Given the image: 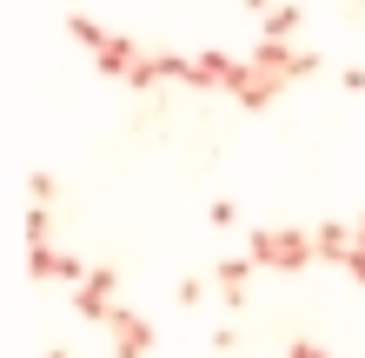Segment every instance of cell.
I'll use <instances>...</instances> for the list:
<instances>
[{
  "label": "cell",
  "instance_id": "6da1fadb",
  "mask_svg": "<svg viewBox=\"0 0 365 358\" xmlns=\"http://www.w3.org/2000/svg\"><path fill=\"white\" fill-rule=\"evenodd\" d=\"M246 252L259 265H272V272H306V265H319L312 226H252V233H246Z\"/></svg>",
  "mask_w": 365,
  "mask_h": 358
},
{
  "label": "cell",
  "instance_id": "7a4b0ae2",
  "mask_svg": "<svg viewBox=\"0 0 365 358\" xmlns=\"http://www.w3.org/2000/svg\"><path fill=\"white\" fill-rule=\"evenodd\" d=\"M120 312V265H93L87 279L73 285V319H87V325H106Z\"/></svg>",
  "mask_w": 365,
  "mask_h": 358
},
{
  "label": "cell",
  "instance_id": "3957f363",
  "mask_svg": "<svg viewBox=\"0 0 365 358\" xmlns=\"http://www.w3.org/2000/svg\"><path fill=\"white\" fill-rule=\"evenodd\" d=\"M246 60H252V67H259V73H272L279 87H292V80H312L319 67H326V60H319V53H299L292 40H259V47H252Z\"/></svg>",
  "mask_w": 365,
  "mask_h": 358
},
{
  "label": "cell",
  "instance_id": "277c9868",
  "mask_svg": "<svg viewBox=\"0 0 365 358\" xmlns=\"http://www.w3.org/2000/svg\"><path fill=\"white\" fill-rule=\"evenodd\" d=\"M226 93L240 100V113H272V107H279V93H286V87H279L272 73H259L252 60H232V73H226Z\"/></svg>",
  "mask_w": 365,
  "mask_h": 358
},
{
  "label": "cell",
  "instance_id": "5b68a950",
  "mask_svg": "<svg viewBox=\"0 0 365 358\" xmlns=\"http://www.w3.org/2000/svg\"><path fill=\"white\" fill-rule=\"evenodd\" d=\"M93 265H80V252H60L53 239L47 246H27V279H40V285H80Z\"/></svg>",
  "mask_w": 365,
  "mask_h": 358
},
{
  "label": "cell",
  "instance_id": "8992f818",
  "mask_svg": "<svg viewBox=\"0 0 365 358\" xmlns=\"http://www.w3.org/2000/svg\"><path fill=\"white\" fill-rule=\"evenodd\" d=\"M106 339H113V358H146L153 352V319L133 305H120L113 319H106Z\"/></svg>",
  "mask_w": 365,
  "mask_h": 358
},
{
  "label": "cell",
  "instance_id": "52a82bcc",
  "mask_svg": "<svg viewBox=\"0 0 365 358\" xmlns=\"http://www.w3.org/2000/svg\"><path fill=\"white\" fill-rule=\"evenodd\" d=\"M252 272H259V259H252V252H232V259L212 265V292H220L226 305H240V299H246V285H252Z\"/></svg>",
  "mask_w": 365,
  "mask_h": 358
},
{
  "label": "cell",
  "instance_id": "ba28073f",
  "mask_svg": "<svg viewBox=\"0 0 365 358\" xmlns=\"http://www.w3.org/2000/svg\"><path fill=\"white\" fill-rule=\"evenodd\" d=\"M140 60H146V47H133V40H126V33H106V47L93 53V67H100L106 80H120V87H126Z\"/></svg>",
  "mask_w": 365,
  "mask_h": 358
},
{
  "label": "cell",
  "instance_id": "9c48e42d",
  "mask_svg": "<svg viewBox=\"0 0 365 358\" xmlns=\"http://www.w3.org/2000/svg\"><path fill=\"white\" fill-rule=\"evenodd\" d=\"M312 246H319V265H346L352 246H359V233H352L346 219H319L312 226Z\"/></svg>",
  "mask_w": 365,
  "mask_h": 358
},
{
  "label": "cell",
  "instance_id": "30bf717a",
  "mask_svg": "<svg viewBox=\"0 0 365 358\" xmlns=\"http://www.w3.org/2000/svg\"><path fill=\"white\" fill-rule=\"evenodd\" d=\"M299 20H306V7H299V0H279L272 14H259V40H292Z\"/></svg>",
  "mask_w": 365,
  "mask_h": 358
},
{
  "label": "cell",
  "instance_id": "8fae6325",
  "mask_svg": "<svg viewBox=\"0 0 365 358\" xmlns=\"http://www.w3.org/2000/svg\"><path fill=\"white\" fill-rule=\"evenodd\" d=\"M20 233H27V246H47V239H53V206H47V199H34V206H27V219H20Z\"/></svg>",
  "mask_w": 365,
  "mask_h": 358
},
{
  "label": "cell",
  "instance_id": "7c38bea8",
  "mask_svg": "<svg viewBox=\"0 0 365 358\" xmlns=\"http://www.w3.org/2000/svg\"><path fill=\"white\" fill-rule=\"evenodd\" d=\"M67 33H73L87 53H100V47H106V27H100V20H87V14H73V20H67Z\"/></svg>",
  "mask_w": 365,
  "mask_h": 358
},
{
  "label": "cell",
  "instance_id": "4fadbf2b",
  "mask_svg": "<svg viewBox=\"0 0 365 358\" xmlns=\"http://www.w3.org/2000/svg\"><path fill=\"white\" fill-rule=\"evenodd\" d=\"M206 219L220 226V233H232V226H240V206H232V199H212V206H206Z\"/></svg>",
  "mask_w": 365,
  "mask_h": 358
},
{
  "label": "cell",
  "instance_id": "5bb4252c",
  "mask_svg": "<svg viewBox=\"0 0 365 358\" xmlns=\"http://www.w3.org/2000/svg\"><path fill=\"white\" fill-rule=\"evenodd\" d=\"M173 299H180V305H200V299H206V279H192V272H186V279L173 285Z\"/></svg>",
  "mask_w": 365,
  "mask_h": 358
},
{
  "label": "cell",
  "instance_id": "9a60e30c",
  "mask_svg": "<svg viewBox=\"0 0 365 358\" xmlns=\"http://www.w3.org/2000/svg\"><path fill=\"white\" fill-rule=\"evenodd\" d=\"M27 199H47L53 206V173H27Z\"/></svg>",
  "mask_w": 365,
  "mask_h": 358
},
{
  "label": "cell",
  "instance_id": "2e32d148",
  "mask_svg": "<svg viewBox=\"0 0 365 358\" xmlns=\"http://www.w3.org/2000/svg\"><path fill=\"white\" fill-rule=\"evenodd\" d=\"M339 272H346V279H352V285H365V246H352V259H346V265H339Z\"/></svg>",
  "mask_w": 365,
  "mask_h": 358
},
{
  "label": "cell",
  "instance_id": "e0dca14e",
  "mask_svg": "<svg viewBox=\"0 0 365 358\" xmlns=\"http://www.w3.org/2000/svg\"><path fill=\"white\" fill-rule=\"evenodd\" d=\"M286 358H332V352H326V345H312V339H292Z\"/></svg>",
  "mask_w": 365,
  "mask_h": 358
},
{
  "label": "cell",
  "instance_id": "ac0fdd59",
  "mask_svg": "<svg viewBox=\"0 0 365 358\" xmlns=\"http://www.w3.org/2000/svg\"><path fill=\"white\" fill-rule=\"evenodd\" d=\"M339 87H346V93H365V67H346V73H339Z\"/></svg>",
  "mask_w": 365,
  "mask_h": 358
},
{
  "label": "cell",
  "instance_id": "d6986e66",
  "mask_svg": "<svg viewBox=\"0 0 365 358\" xmlns=\"http://www.w3.org/2000/svg\"><path fill=\"white\" fill-rule=\"evenodd\" d=\"M346 20H365V0H346Z\"/></svg>",
  "mask_w": 365,
  "mask_h": 358
},
{
  "label": "cell",
  "instance_id": "ffe728a7",
  "mask_svg": "<svg viewBox=\"0 0 365 358\" xmlns=\"http://www.w3.org/2000/svg\"><path fill=\"white\" fill-rule=\"evenodd\" d=\"M246 7H252V14H272V7H279V0H246Z\"/></svg>",
  "mask_w": 365,
  "mask_h": 358
},
{
  "label": "cell",
  "instance_id": "44dd1931",
  "mask_svg": "<svg viewBox=\"0 0 365 358\" xmlns=\"http://www.w3.org/2000/svg\"><path fill=\"white\" fill-rule=\"evenodd\" d=\"M352 233H359V246H365V213H359V219H352Z\"/></svg>",
  "mask_w": 365,
  "mask_h": 358
},
{
  "label": "cell",
  "instance_id": "7402d4cb",
  "mask_svg": "<svg viewBox=\"0 0 365 358\" xmlns=\"http://www.w3.org/2000/svg\"><path fill=\"white\" fill-rule=\"evenodd\" d=\"M47 358H73V352H47Z\"/></svg>",
  "mask_w": 365,
  "mask_h": 358
}]
</instances>
